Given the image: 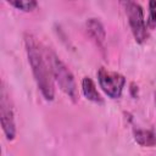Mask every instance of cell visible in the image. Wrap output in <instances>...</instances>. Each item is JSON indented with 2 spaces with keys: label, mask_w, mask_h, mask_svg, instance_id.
Listing matches in <instances>:
<instances>
[{
  "label": "cell",
  "mask_w": 156,
  "mask_h": 156,
  "mask_svg": "<svg viewBox=\"0 0 156 156\" xmlns=\"http://www.w3.org/2000/svg\"><path fill=\"white\" fill-rule=\"evenodd\" d=\"M24 45L37 87L46 101H52L55 98V88L52 73L46 56V48H44L33 34H26Z\"/></svg>",
  "instance_id": "cell-1"
},
{
  "label": "cell",
  "mask_w": 156,
  "mask_h": 156,
  "mask_svg": "<svg viewBox=\"0 0 156 156\" xmlns=\"http://www.w3.org/2000/svg\"><path fill=\"white\" fill-rule=\"evenodd\" d=\"M46 56H48V61L50 65V69H51L54 80L57 83L60 89L73 102H77L78 101V90H77V84H76L72 72L57 57V55L48 48H46Z\"/></svg>",
  "instance_id": "cell-2"
},
{
  "label": "cell",
  "mask_w": 156,
  "mask_h": 156,
  "mask_svg": "<svg viewBox=\"0 0 156 156\" xmlns=\"http://www.w3.org/2000/svg\"><path fill=\"white\" fill-rule=\"evenodd\" d=\"M126 13L127 18L130 26V30L133 33V37L138 44H143L146 41L149 34L146 29V23L144 20V12L139 4H136L134 0L126 4Z\"/></svg>",
  "instance_id": "cell-3"
},
{
  "label": "cell",
  "mask_w": 156,
  "mask_h": 156,
  "mask_svg": "<svg viewBox=\"0 0 156 156\" xmlns=\"http://www.w3.org/2000/svg\"><path fill=\"white\" fill-rule=\"evenodd\" d=\"M98 80L102 91L111 99H119L126 84V78L121 73L112 72L105 67H100L98 71Z\"/></svg>",
  "instance_id": "cell-4"
},
{
  "label": "cell",
  "mask_w": 156,
  "mask_h": 156,
  "mask_svg": "<svg viewBox=\"0 0 156 156\" xmlns=\"http://www.w3.org/2000/svg\"><path fill=\"white\" fill-rule=\"evenodd\" d=\"M0 121L2 132L7 140H13L16 136V123H15V113L12 108V104L10 100V95L6 91V88L2 85L0 93Z\"/></svg>",
  "instance_id": "cell-5"
},
{
  "label": "cell",
  "mask_w": 156,
  "mask_h": 156,
  "mask_svg": "<svg viewBox=\"0 0 156 156\" xmlns=\"http://www.w3.org/2000/svg\"><path fill=\"white\" fill-rule=\"evenodd\" d=\"M87 30L90 38L96 43V45L102 49L106 39V32L102 23L98 18H89L87 21Z\"/></svg>",
  "instance_id": "cell-6"
},
{
  "label": "cell",
  "mask_w": 156,
  "mask_h": 156,
  "mask_svg": "<svg viewBox=\"0 0 156 156\" xmlns=\"http://www.w3.org/2000/svg\"><path fill=\"white\" fill-rule=\"evenodd\" d=\"M82 91H83V95L89 101H93L95 104H102L104 102V99L101 98L100 93L96 89L94 80L90 77H84L82 79Z\"/></svg>",
  "instance_id": "cell-7"
},
{
  "label": "cell",
  "mask_w": 156,
  "mask_h": 156,
  "mask_svg": "<svg viewBox=\"0 0 156 156\" xmlns=\"http://www.w3.org/2000/svg\"><path fill=\"white\" fill-rule=\"evenodd\" d=\"M134 140L140 145V146H146L151 147L156 145V133L150 129H134L133 130Z\"/></svg>",
  "instance_id": "cell-8"
},
{
  "label": "cell",
  "mask_w": 156,
  "mask_h": 156,
  "mask_svg": "<svg viewBox=\"0 0 156 156\" xmlns=\"http://www.w3.org/2000/svg\"><path fill=\"white\" fill-rule=\"evenodd\" d=\"M10 5L23 12H30L38 6L37 0H6Z\"/></svg>",
  "instance_id": "cell-9"
},
{
  "label": "cell",
  "mask_w": 156,
  "mask_h": 156,
  "mask_svg": "<svg viewBox=\"0 0 156 156\" xmlns=\"http://www.w3.org/2000/svg\"><path fill=\"white\" fill-rule=\"evenodd\" d=\"M146 26L150 29H156V0H149V16Z\"/></svg>",
  "instance_id": "cell-10"
},
{
  "label": "cell",
  "mask_w": 156,
  "mask_h": 156,
  "mask_svg": "<svg viewBox=\"0 0 156 156\" xmlns=\"http://www.w3.org/2000/svg\"><path fill=\"white\" fill-rule=\"evenodd\" d=\"M155 104H156V91H155Z\"/></svg>",
  "instance_id": "cell-11"
}]
</instances>
